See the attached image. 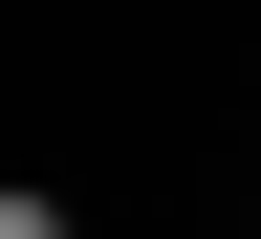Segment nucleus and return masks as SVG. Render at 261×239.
<instances>
[{
	"instance_id": "f257e3e1",
	"label": "nucleus",
	"mask_w": 261,
	"mask_h": 239,
	"mask_svg": "<svg viewBox=\"0 0 261 239\" xmlns=\"http://www.w3.org/2000/svg\"><path fill=\"white\" fill-rule=\"evenodd\" d=\"M0 239H65V196H44V174H0Z\"/></svg>"
}]
</instances>
